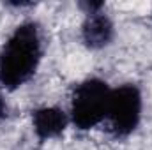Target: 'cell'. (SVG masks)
<instances>
[{"label": "cell", "mask_w": 152, "mask_h": 150, "mask_svg": "<svg viewBox=\"0 0 152 150\" xmlns=\"http://www.w3.org/2000/svg\"><path fill=\"white\" fill-rule=\"evenodd\" d=\"M42 57L41 34L34 21L21 23L0 50V87L16 90L27 83Z\"/></svg>", "instance_id": "1"}, {"label": "cell", "mask_w": 152, "mask_h": 150, "mask_svg": "<svg viewBox=\"0 0 152 150\" xmlns=\"http://www.w3.org/2000/svg\"><path fill=\"white\" fill-rule=\"evenodd\" d=\"M112 88L97 78L78 83L71 99V120L78 129L87 131L106 118Z\"/></svg>", "instance_id": "2"}, {"label": "cell", "mask_w": 152, "mask_h": 150, "mask_svg": "<svg viewBox=\"0 0 152 150\" xmlns=\"http://www.w3.org/2000/svg\"><path fill=\"white\" fill-rule=\"evenodd\" d=\"M142 94L134 85H122L112 90L106 120L117 138L129 136L140 124Z\"/></svg>", "instance_id": "3"}, {"label": "cell", "mask_w": 152, "mask_h": 150, "mask_svg": "<svg viewBox=\"0 0 152 150\" xmlns=\"http://www.w3.org/2000/svg\"><path fill=\"white\" fill-rule=\"evenodd\" d=\"M113 39V23L112 20L103 14H87L83 27H81V41L90 50H101L108 46Z\"/></svg>", "instance_id": "4"}, {"label": "cell", "mask_w": 152, "mask_h": 150, "mask_svg": "<svg viewBox=\"0 0 152 150\" xmlns=\"http://www.w3.org/2000/svg\"><path fill=\"white\" fill-rule=\"evenodd\" d=\"M67 115L60 108H39L32 113L34 133L41 141L57 138L67 127Z\"/></svg>", "instance_id": "5"}, {"label": "cell", "mask_w": 152, "mask_h": 150, "mask_svg": "<svg viewBox=\"0 0 152 150\" xmlns=\"http://www.w3.org/2000/svg\"><path fill=\"white\" fill-rule=\"evenodd\" d=\"M5 117H7V104H5V99L0 94V120H4Z\"/></svg>", "instance_id": "6"}]
</instances>
